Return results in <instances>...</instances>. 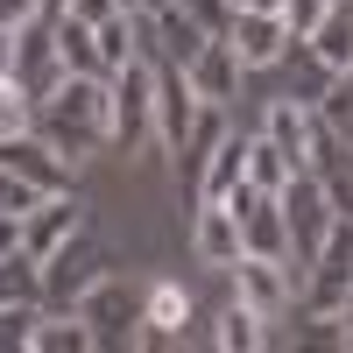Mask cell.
Masks as SVG:
<instances>
[{
  "instance_id": "1",
  "label": "cell",
  "mask_w": 353,
  "mask_h": 353,
  "mask_svg": "<svg viewBox=\"0 0 353 353\" xmlns=\"http://www.w3.org/2000/svg\"><path fill=\"white\" fill-rule=\"evenodd\" d=\"M106 134H113V149H149L156 141V57H134L128 71H113V121H106Z\"/></svg>"
},
{
  "instance_id": "2",
  "label": "cell",
  "mask_w": 353,
  "mask_h": 353,
  "mask_svg": "<svg viewBox=\"0 0 353 353\" xmlns=\"http://www.w3.org/2000/svg\"><path fill=\"white\" fill-rule=\"evenodd\" d=\"M283 219H290V261L311 269V261L325 254V233H332V219H339V205H332V191L318 184L311 170H297V176L283 184Z\"/></svg>"
},
{
  "instance_id": "3",
  "label": "cell",
  "mask_w": 353,
  "mask_h": 353,
  "mask_svg": "<svg viewBox=\"0 0 353 353\" xmlns=\"http://www.w3.org/2000/svg\"><path fill=\"white\" fill-rule=\"evenodd\" d=\"M106 276V261H99V241H92V226L85 233H71L57 254H43V304H57V311H71L85 290H92Z\"/></svg>"
},
{
  "instance_id": "4",
  "label": "cell",
  "mask_w": 353,
  "mask_h": 353,
  "mask_svg": "<svg viewBox=\"0 0 353 353\" xmlns=\"http://www.w3.org/2000/svg\"><path fill=\"white\" fill-rule=\"evenodd\" d=\"M64 78L71 71H64V57H57V14H36L28 28H14V85L21 92L43 106Z\"/></svg>"
},
{
  "instance_id": "5",
  "label": "cell",
  "mask_w": 353,
  "mask_h": 353,
  "mask_svg": "<svg viewBox=\"0 0 353 353\" xmlns=\"http://www.w3.org/2000/svg\"><path fill=\"white\" fill-rule=\"evenodd\" d=\"M233 219H241V241L248 254H276L290 261V219H283V191H261V184H233L226 191Z\"/></svg>"
},
{
  "instance_id": "6",
  "label": "cell",
  "mask_w": 353,
  "mask_h": 353,
  "mask_svg": "<svg viewBox=\"0 0 353 353\" xmlns=\"http://www.w3.org/2000/svg\"><path fill=\"white\" fill-rule=\"evenodd\" d=\"M71 311L99 332V346H134V332H141V297H134L121 276H99V283L85 290Z\"/></svg>"
},
{
  "instance_id": "7",
  "label": "cell",
  "mask_w": 353,
  "mask_h": 353,
  "mask_svg": "<svg viewBox=\"0 0 353 353\" xmlns=\"http://www.w3.org/2000/svg\"><path fill=\"white\" fill-rule=\"evenodd\" d=\"M226 276H233V297H241V304H254L261 318H269V325L290 311V290H297V261H276V254H248V248H241V261H233Z\"/></svg>"
},
{
  "instance_id": "8",
  "label": "cell",
  "mask_w": 353,
  "mask_h": 353,
  "mask_svg": "<svg viewBox=\"0 0 353 353\" xmlns=\"http://www.w3.org/2000/svg\"><path fill=\"white\" fill-rule=\"evenodd\" d=\"M85 226H92V205L71 198V191H50L36 212H21V248L43 261V254H57V248H64L71 233H85Z\"/></svg>"
},
{
  "instance_id": "9",
  "label": "cell",
  "mask_w": 353,
  "mask_h": 353,
  "mask_svg": "<svg viewBox=\"0 0 353 353\" xmlns=\"http://www.w3.org/2000/svg\"><path fill=\"white\" fill-rule=\"evenodd\" d=\"M241 219H233V205L226 198H198L191 205V254L205 261V269H233L241 261Z\"/></svg>"
},
{
  "instance_id": "10",
  "label": "cell",
  "mask_w": 353,
  "mask_h": 353,
  "mask_svg": "<svg viewBox=\"0 0 353 353\" xmlns=\"http://www.w3.org/2000/svg\"><path fill=\"white\" fill-rule=\"evenodd\" d=\"M184 78H191V92H198L205 106H233V99H241L248 64H241V50H233V36H212V43L184 64Z\"/></svg>"
},
{
  "instance_id": "11",
  "label": "cell",
  "mask_w": 353,
  "mask_h": 353,
  "mask_svg": "<svg viewBox=\"0 0 353 353\" xmlns=\"http://www.w3.org/2000/svg\"><path fill=\"white\" fill-rule=\"evenodd\" d=\"M198 92H191V78H184V64H156V141L176 156L184 149V134H191V121H198Z\"/></svg>"
},
{
  "instance_id": "12",
  "label": "cell",
  "mask_w": 353,
  "mask_h": 353,
  "mask_svg": "<svg viewBox=\"0 0 353 353\" xmlns=\"http://www.w3.org/2000/svg\"><path fill=\"white\" fill-rule=\"evenodd\" d=\"M226 36H233V50H241V64H248V71H276L283 57H290V43H297L283 14H254V8H241V14H233V28H226Z\"/></svg>"
},
{
  "instance_id": "13",
  "label": "cell",
  "mask_w": 353,
  "mask_h": 353,
  "mask_svg": "<svg viewBox=\"0 0 353 353\" xmlns=\"http://www.w3.org/2000/svg\"><path fill=\"white\" fill-rule=\"evenodd\" d=\"M0 163H8L14 176H28L36 191H71V163L57 156V149H50V141H43L36 128H28V134H8V141H0Z\"/></svg>"
},
{
  "instance_id": "14",
  "label": "cell",
  "mask_w": 353,
  "mask_h": 353,
  "mask_svg": "<svg viewBox=\"0 0 353 353\" xmlns=\"http://www.w3.org/2000/svg\"><path fill=\"white\" fill-rule=\"evenodd\" d=\"M36 134H43L71 170L92 163V156L106 149V128H99V121H78V113H64V106H36Z\"/></svg>"
},
{
  "instance_id": "15",
  "label": "cell",
  "mask_w": 353,
  "mask_h": 353,
  "mask_svg": "<svg viewBox=\"0 0 353 353\" xmlns=\"http://www.w3.org/2000/svg\"><path fill=\"white\" fill-rule=\"evenodd\" d=\"M233 134V121H226V106H198V121H191V134H184V149H176V176H184V198L198 205V176H205V163H212V149Z\"/></svg>"
},
{
  "instance_id": "16",
  "label": "cell",
  "mask_w": 353,
  "mask_h": 353,
  "mask_svg": "<svg viewBox=\"0 0 353 353\" xmlns=\"http://www.w3.org/2000/svg\"><path fill=\"white\" fill-rule=\"evenodd\" d=\"M92 346H99V332L78 311H57V304H43L36 332H28V353H92Z\"/></svg>"
},
{
  "instance_id": "17",
  "label": "cell",
  "mask_w": 353,
  "mask_h": 353,
  "mask_svg": "<svg viewBox=\"0 0 353 353\" xmlns=\"http://www.w3.org/2000/svg\"><path fill=\"white\" fill-rule=\"evenodd\" d=\"M57 57H64L71 78H113L106 57H99V28L78 21V14H57Z\"/></svg>"
},
{
  "instance_id": "18",
  "label": "cell",
  "mask_w": 353,
  "mask_h": 353,
  "mask_svg": "<svg viewBox=\"0 0 353 353\" xmlns=\"http://www.w3.org/2000/svg\"><path fill=\"white\" fill-rule=\"evenodd\" d=\"M311 128H318V106H304V99H269V113H261V134L276 141V149H290L304 163V141H311Z\"/></svg>"
},
{
  "instance_id": "19",
  "label": "cell",
  "mask_w": 353,
  "mask_h": 353,
  "mask_svg": "<svg viewBox=\"0 0 353 353\" xmlns=\"http://www.w3.org/2000/svg\"><path fill=\"white\" fill-rule=\"evenodd\" d=\"M269 339H276V332H269V318H261L254 304H241V297H233V304L212 318V346H226V353H261Z\"/></svg>"
},
{
  "instance_id": "20",
  "label": "cell",
  "mask_w": 353,
  "mask_h": 353,
  "mask_svg": "<svg viewBox=\"0 0 353 353\" xmlns=\"http://www.w3.org/2000/svg\"><path fill=\"white\" fill-rule=\"evenodd\" d=\"M205 43H212V36H205L184 8H163V14H156V64H191Z\"/></svg>"
},
{
  "instance_id": "21",
  "label": "cell",
  "mask_w": 353,
  "mask_h": 353,
  "mask_svg": "<svg viewBox=\"0 0 353 353\" xmlns=\"http://www.w3.org/2000/svg\"><path fill=\"white\" fill-rule=\"evenodd\" d=\"M304 43H311V57H318L325 71H353V8L339 0V8H332L325 21H318Z\"/></svg>"
},
{
  "instance_id": "22",
  "label": "cell",
  "mask_w": 353,
  "mask_h": 353,
  "mask_svg": "<svg viewBox=\"0 0 353 353\" xmlns=\"http://www.w3.org/2000/svg\"><path fill=\"white\" fill-rule=\"evenodd\" d=\"M233 184H248V134H226L212 149V163H205V176H198V198H226Z\"/></svg>"
},
{
  "instance_id": "23",
  "label": "cell",
  "mask_w": 353,
  "mask_h": 353,
  "mask_svg": "<svg viewBox=\"0 0 353 353\" xmlns=\"http://www.w3.org/2000/svg\"><path fill=\"white\" fill-rule=\"evenodd\" d=\"M297 170H304V163L290 156V149H276L269 134H248V184H261V191H283Z\"/></svg>"
},
{
  "instance_id": "24",
  "label": "cell",
  "mask_w": 353,
  "mask_h": 353,
  "mask_svg": "<svg viewBox=\"0 0 353 353\" xmlns=\"http://www.w3.org/2000/svg\"><path fill=\"white\" fill-rule=\"evenodd\" d=\"M0 304H43V261L28 248L0 254Z\"/></svg>"
},
{
  "instance_id": "25",
  "label": "cell",
  "mask_w": 353,
  "mask_h": 353,
  "mask_svg": "<svg viewBox=\"0 0 353 353\" xmlns=\"http://www.w3.org/2000/svg\"><path fill=\"white\" fill-rule=\"evenodd\" d=\"M184 318H191V290L184 283H149V297H141V325L184 332Z\"/></svg>"
},
{
  "instance_id": "26",
  "label": "cell",
  "mask_w": 353,
  "mask_h": 353,
  "mask_svg": "<svg viewBox=\"0 0 353 353\" xmlns=\"http://www.w3.org/2000/svg\"><path fill=\"white\" fill-rule=\"evenodd\" d=\"M318 121H325L339 141H353V71H332V85L318 92Z\"/></svg>"
},
{
  "instance_id": "27",
  "label": "cell",
  "mask_w": 353,
  "mask_h": 353,
  "mask_svg": "<svg viewBox=\"0 0 353 353\" xmlns=\"http://www.w3.org/2000/svg\"><path fill=\"white\" fill-rule=\"evenodd\" d=\"M290 339H297V346H332V353H353V339H346V318H339V311H304Z\"/></svg>"
},
{
  "instance_id": "28",
  "label": "cell",
  "mask_w": 353,
  "mask_h": 353,
  "mask_svg": "<svg viewBox=\"0 0 353 353\" xmlns=\"http://www.w3.org/2000/svg\"><path fill=\"white\" fill-rule=\"evenodd\" d=\"M28 128H36V99L8 78V85H0V141H8V134H28Z\"/></svg>"
},
{
  "instance_id": "29",
  "label": "cell",
  "mask_w": 353,
  "mask_h": 353,
  "mask_svg": "<svg viewBox=\"0 0 353 353\" xmlns=\"http://www.w3.org/2000/svg\"><path fill=\"white\" fill-rule=\"evenodd\" d=\"M36 318H43V304H0V353L28 346V332H36Z\"/></svg>"
},
{
  "instance_id": "30",
  "label": "cell",
  "mask_w": 353,
  "mask_h": 353,
  "mask_svg": "<svg viewBox=\"0 0 353 353\" xmlns=\"http://www.w3.org/2000/svg\"><path fill=\"white\" fill-rule=\"evenodd\" d=\"M176 8H184V14L205 28V36H226L233 14H241V0H176Z\"/></svg>"
},
{
  "instance_id": "31",
  "label": "cell",
  "mask_w": 353,
  "mask_h": 353,
  "mask_svg": "<svg viewBox=\"0 0 353 353\" xmlns=\"http://www.w3.org/2000/svg\"><path fill=\"white\" fill-rule=\"evenodd\" d=\"M332 8H339V0H290V8H283V21H290V36H297V43H304V36H311V28H318V21H325Z\"/></svg>"
},
{
  "instance_id": "32",
  "label": "cell",
  "mask_w": 353,
  "mask_h": 353,
  "mask_svg": "<svg viewBox=\"0 0 353 353\" xmlns=\"http://www.w3.org/2000/svg\"><path fill=\"white\" fill-rule=\"evenodd\" d=\"M121 8H128V0H71L64 14H78V21H92V28H99V21H113Z\"/></svg>"
},
{
  "instance_id": "33",
  "label": "cell",
  "mask_w": 353,
  "mask_h": 353,
  "mask_svg": "<svg viewBox=\"0 0 353 353\" xmlns=\"http://www.w3.org/2000/svg\"><path fill=\"white\" fill-rule=\"evenodd\" d=\"M43 14V0H0V28H28Z\"/></svg>"
},
{
  "instance_id": "34",
  "label": "cell",
  "mask_w": 353,
  "mask_h": 353,
  "mask_svg": "<svg viewBox=\"0 0 353 353\" xmlns=\"http://www.w3.org/2000/svg\"><path fill=\"white\" fill-rule=\"evenodd\" d=\"M21 248V212H0V254Z\"/></svg>"
},
{
  "instance_id": "35",
  "label": "cell",
  "mask_w": 353,
  "mask_h": 353,
  "mask_svg": "<svg viewBox=\"0 0 353 353\" xmlns=\"http://www.w3.org/2000/svg\"><path fill=\"white\" fill-rule=\"evenodd\" d=\"M14 78V28H0V85Z\"/></svg>"
},
{
  "instance_id": "36",
  "label": "cell",
  "mask_w": 353,
  "mask_h": 353,
  "mask_svg": "<svg viewBox=\"0 0 353 353\" xmlns=\"http://www.w3.org/2000/svg\"><path fill=\"white\" fill-rule=\"evenodd\" d=\"M241 8H254V14H283L290 0H241Z\"/></svg>"
},
{
  "instance_id": "37",
  "label": "cell",
  "mask_w": 353,
  "mask_h": 353,
  "mask_svg": "<svg viewBox=\"0 0 353 353\" xmlns=\"http://www.w3.org/2000/svg\"><path fill=\"white\" fill-rule=\"evenodd\" d=\"M134 14H163V8H176V0H128Z\"/></svg>"
},
{
  "instance_id": "38",
  "label": "cell",
  "mask_w": 353,
  "mask_h": 353,
  "mask_svg": "<svg viewBox=\"0 0 353 353\" xmlns=\"http://www.w3.org/2000/svg\"><path fill=\"white\" fill-rule=\"evenodd\" d=\"M346 339H353V283H346Z\"/></svg>"
},
{
  "instance_id": "39",
  "label": "cell",
  "mask_w": 353,
  "mask_h": 353,
  "mask_svg": "<svg viewBox=\"0 0 353 353\" xmlns=\"http://www.w3.org/2000/svg\"><path fill=\"white\" fill-rule=\"evenodd\" d=\"M64 8H71V0H43V14H64Z\"/></svg>"
}]
</instances>
